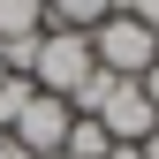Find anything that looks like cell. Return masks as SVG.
Segmentation results:
<instances>
[{
  "mask_svg": "<svg viewBox=\"0 0 159 159\" xmlns=\"http://www.w3.org/2000/svg\"><path fill=\"white\" fill-rule=\"evenodd\" d=\"M91 68H98V61H91V30H38V68H30V84H38V91L76 98Z\"/></svg>",
  "mask_w": 159,
  "mask_h": 159,
  "instance_id": "obj_1",
  "label": "cell"
},
{
  "mask_svg": "<svg viewBox=\"0 0 159 159\" xmlns=\"http://www.w3.org/2000/svg\"><path fill=\"white\" fill-rule=\"evenodd\" d=\"M91 61L106 68V76H129V84H136V76L159 61V38L136 23V15H106V23L91 30Z\"/></svg>",
  "mask_w": 159,
  "mask_h": 159,
  "instance_id": "obj_2",
  "label": "cell"
},
{
  "mask_svg": "<svg viewBox=\"0 0 159 159\" xmlns=\"http://www.w3.org/2000/svg\"><path fill=\"white\" fill-rule=\"evenodd\" d=\"M68 129H76V106H68V98H53V91H38L8 136H15L30 159H46V152H61V144H68Z\"/></svg>",
  "mask_w": 159,
  "mask_h": 159,
  "instance_id": "obj_3",
  "label": "cell"
},
{
  "mask_svg": "<svg viewBox=\"0 0 159 159\" xmlns=\"http://www.w3.org/2000/svg\"><path fill=\"white\" fill-rule=\"evenodd\" d=\"M38 30H46V0H0V46L38 38Z\"/></svg>",
  "mask_w": 159,
  "mask_h": 159,
  "instance_id": "obj_4",
  "label": "cell"
},
{
  "mask_svg": "<svg viewBox=\"0 0 159 159\" xmlns=\"http://www.w3.org/2000/svg\"><path fill=\"white\" fill-rule=\"evenodd\" d=\"M106 0H46V30H98Z\"/></svg>",
  "mask_w": 159,
  "mask_h": 159,
  "instance_id": "obj_5",
  "label": "cell"
},
{
  "mask_svg": "<svg viewBox=\"0 0 159 159\" xmlns=\"http://www.w3.org/2000/svg\"><path fill=\"white\" fill-rule=\"evenodd\" d=\"M68 159H106L114 152V136H106V121H91V114H76V129H68V144H61Z\"/></svg>",
  "mask_w": 159,
  "mask_h": 159,
  "instance_id": "obj_6",
  "label": "cell"
},
{
  "mask_svg": "<svg viewBox=\"0 0 159 159\" xmlns=\"http://www.w3.org/2000/svg\"><path fill=\"white\" fill-rule=\"evenodd\" d=\"M30 98H38V84H30V76H8V84H0V136L23 121V106H30Z\"/></svg>",
  "mask_w": 159,
  "mask_h": 159,
  "instance_id": "obj_7",
  "label": "cell"
},
{
  "mask_svg": "<svg viewBox=\"0 0 159 159\" xmlns=\"http://www.w3.org/2000/svg\"><path fill=\"white\" fill-rule=\"evenodd\" d=\"M136 23H144V30L159 38V0H136Z\"/></svg>",
  "mask_w": 159,
  "mask_h": 159,
  "instance_id": "obj_8",
  "label": "cell"
},
{
  "mask_svg": "<svg viewBox=\"0 0 159 159\" xmlns=\"http://www.w3.org/2000/svg\"><path fill=\"white\" fill-rule=\"evenodd\" d=\"M136 84H144V98H152V114H159V61H152L144 76H136Z\"/></svg>",
  "mask_w": 159,
  "mask_h": 159,
  "instance_id": "obj_9",
  "label": "cell"
},
{
  "mask_svg": "<svg viewBox=\"0 0 159 159\" xmlns=\"http://www.w3.org/2000/svg\"><path fill=\"white\" fill-rule=\"evenodd\" d=\"M0 159H30V152H23V144H15V136H0Z\"/></svg>",
  "mask_w": 159,
  "mask_h": 159,
  "instance_id": "obj_10",
  "label": "cell"
},
{
  "mask_svg": "<svg viewBox=\"0 0 159 159\" xmlns=\"http://www.w3.org/2000/svg\"><path fill=\"white\" fill-rule=\"evenodd\" d=\"M136 152H144V159H159V129H152V136H144V144H136Z\"/></svg>",
  "mask_w": 159,
  "mask_h": 159,
  "instance_id": "obj_11",
  "label": "cell"
},
{
  "mask_svg": "<svg viewBox=\"0 0 159 159\" xmlns=\"http://www.w3.org/2000/svg\"><path fill=\"white\" fill-rule=\"evenodd\" d=\"M106 159H144V152H136V144H114V152H106Z\"/></svg>",
  "mask_w": 159,
  "mask_h": 159,
  "instance_id": "obj_12",
  "label": "cell"
},
{
  "mask_svg": "<svg viewBox=\"0 0 159 159\" xmlns=\"http://www.w3.org/2000/svg\"><path fill=\"white\" fill-rule=\"evenodd\" d=\"M0 84H8V46H0Z\"/></svg>",
  "mask_w": 159,
  "mask_h": 159,
  "instance_id": "obj_13",
  "label": "cell"
},
{
  "mask_svg": "<svg viewBox=\"0 0 159 159\" xmlns=\"http://www.w3.org/2000/svg\"><path fill=\"white\" fill-rule=\"evenodd\" d=\"M46 159H68V152H46Z\"/></svg>",
  "mask_w": 159,
  "mask_h": 159,
  "instance_id": "obj_14",
  "label": "cell"
}]
</instances>
